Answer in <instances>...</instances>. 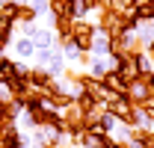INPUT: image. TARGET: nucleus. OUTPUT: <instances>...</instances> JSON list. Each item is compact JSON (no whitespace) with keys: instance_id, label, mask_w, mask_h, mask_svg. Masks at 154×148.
<instances>
[{"instance_id":"nucleus-8","label":"nucleus","mask_w":154,"mask_h":148,"mask_svg":"<svg viewBox=\"0 0 154 148\" xmlns=\"http://www.w3.org/2000/svg\"><path fill=\"white\" fill-rule=\"evenodd\" d=\"M33 45L36 48H54L57 45V36H54V30H48V27H36V33H33Z\"/></svg>"},{"instance_id":"nucleus-18","label":"nucleus","mask_w":154,"mask_h":148,"mask_svg":"<svg viewBox=\"0 0 154 148\" xmlns=\"http://www.w3.org/2000/svg\"><path fill=\"white\" fill-rule=\"evenodd\" d=\"M38 24H18V36H33Z\"/></svg>"},{"instance_id":"nucleus-15","label":"nucleus","mask_w":154,"mask_h":148,"mask_svg":"<svg viewBox=\"0 0 154 148\" xmlns=\"http://www.w3.org/2000/svg\"><path fill=\"white\" fill-rule=\"evenodd\" d=\"M33 59H36V65H42V68H48V59H51V48H36V54H33Z\"/></svg>"},{"instance_id":"nucleus-13","label":"nucleus","mask_w":154,"mask_h":148,"mask_svg":"<svg viewBox=\"0 0 154 148\" xmlns=\"http://www.w3.org/2000/svg\"><path fill=\"white\" fill-rule=\"evenodd\" d=\"M12 71H15V59H9V56L3 54L0 56V80H9Z\"/></svg>"},{"instance_id":"nucleus-14","label":"nucleus","mask_w":154,"mask_h":148,"mask_svg":"<svg viewBox=\"0 0 154 148\" xmlns=\"http://www.w3.org/2000/svg\"><path fill=\"white\" fill-rule=\"evenodd\" d=\"M71 3H74V21H77V18H89V15H92L89 0H71Z\"/></svg>"},{"instance_id":"nucleus-6","label":"nucleus","mask_w":154,"mask_h":148,"mask_svg":"<svg viewBox=\"0 0 154 148\" xmlns=\"http://www.w3.org/2000/svg\"><path fill=\"white\" fill-rule=\"evenodd\" d=\"M113 68V59L110 56H95L92 54V62H89V74L92 77H98V80H104V74Z\"/></svg>"},{"instance_id":"nucleus-17","label":"nucleus","mask_w":154,"mask_h":148,"mask_svg":"<svg viewBox=\"0 0 154 148\" xmlns=\"http://www.w3.org/2000/svg\"><path fill=\"white\" fill-rule=\"evenodd\" d=\"M30 6L36 9V15H45V12H51V3H48V0H30Z\"/></svg>"},{"instance_id":"nucleus-3","label":"nucleus","mask_w":154,"mask_h":148,"mask_svg":"<svg viewBox=\"0 0 154 148\" xmlns=\"http://www.w3.org/2000/svg\"><path fill=\"white\" fill-rule=\"evenodd\" d=\"M104 83H107V89L113 95H119V92H128V86H131V74H122V71H110L104 74Z\"/></svg>"},{"instance_id":"nucleus-21","label":"nucleus","mask_w":154,"mask_h":148,"mask_svg":"<svg viewBox=\"0 0 154 148\" xmlns=\"http://www.w3.org/2000/svg\"><path fill=\"white\" fill-rule=\"evenodd\" d=\"M27 148H45V145H38V142H30V145H27Z\"/></svg>"},{"instance_id":"nucleus-7","label":"nucleus","mask_w":154,"mask_h":148,"mask_svg":"<svg viewBox=\"0 0 154 148\" xmlns=\"http://www.w3.org/2000/svg\"><path fill=\"white\" fill-rule=\"evenodd\" d=\"M92 54L95 56H107L110 54V33L107 30H95V39H92Z\"/></svg>"},{"instance_id":"nucleus-1","label":"nucleus","mask_w":154,"mask_h":148,"mask_svg":"<svg viewBox=\"0 0 154 148\" xmlns=\"http://www.w3.org/2000/svg\"><path fill=\"white\" fill-rule=\"evenodd\" d=\"M95 30H98L95 21L77 18V21H74V30H71V39H65V42H71L77 51H83V54H92V39H95Z\"/></svg>"},{"instance_id":"nucleus-10","label":"nucleus","mask_w":154,"mask_h":148,"mask_svg":"<svg viewBox=\"0 0 154 148\" xmlns=\"http://www.w3.org/2000/svg\"><path fill=\"white\" fill-rule=\"evenodd\" d=\"M18 9H21L18 0H6V3H0V18L15 21V24H18Z\"/></svg>"},{"instance_id":"nucleus-2","label":"nucleus","mask_w":154,"mask_h":148,"mask_svg":"<svg viewBox=\"0 0 154 148\" xmlns=\"http://www.w3.org/2000/svg\"><path fill=\"white\" fill-rule=\"evenodd\" d=\"M54 74L48 71V68H42V65H33L30 68V89H36V92H48L51 86H54Z\"/></svg>"},{"instance_id":"nucleus-20","label":"nucleus","mask_w":154,"mask_h":148,"mask_svg":"<svg viewBox=\"0 0 154 148\" xmlns=\"http://www.w3.org/2000/svg\"><path fill=\"white\" fill-rule=\"evenodd\" d=\"M107 148H128L122 139H116V136H110V142H107Z\"/></svg>"},{"instance_id":"nucleus-19","label":"nucleus","mask_w":154,"mask_h":148,"mask_svg":"<svg viewBox=\"0 0 154 148\" xmlns=\"http://www.w3.org/2000/svg\"><path fill=\"white\" fill-rule=\"evenodd\" d=\"M142 51H145V56H148V62L154 65V42H148V45H145Z\"/></svg>"},{"instance_id":"nucleus-9","label":"nucleus","mask_w":154,"mask_h":148,"mask_svg":"<svg viewBox=\"0 0 154 148\" xmlns=\"http://www.w3.org/2000/svg\"><path fill=\"white\" fill-rule=\"evenodd\" d=\"M71 30H74V21L71 18H54V36H57V45L71 39Z\"/></svg>"},{"instance_id":"nucleus-5","label":"nucleus","mask_w":154,"mask_h":148,"mask_svg":"<svg viewBox=\"0 0 154 148\" xmlns=\"http://www.w3.org/2000/svg\"><path fill=\"white\" fill-rule=\"evenodd\" d=\"M12 51L18 54V59H33L36 45H33V39H30V36H18V39H12Z\"/></svg>"},{"instance_id":"nucleus-11","label":"nucleus","mask_w":154,"mask_h":148,"mask_svg":"<svg viewBox=\"0 0 154 148\" xmlns=\"http://www.w3.org/2000/svg\"><path fill=\"white\" fill-rule=\"evenodd\" d=\"M136 42H139V48H145L148 42H154V24H139L136 27Z\"/></svg>"},{"instance_id":"nucleus-16","label":"nucleus","mask_w":154,"mask_h":148,"mask_svg":"<svg viewBox=\"0 0 154 148\" xmlns=\"http://www.w3.org/2000/svg\"><path fill=\"white\" fill-rule=\"evenodd\" d=\"M15 92H12V83L9 80H0V101H12Z\"/></svg>"},{"instance_id":"nucleus-22","label":"nucleus","mask_w":154,"mask_h":148,"mask_svg":"<svg viewBox=\"0 0 154 148\" xmlns=\"http://www.w3.org/2000/svg\"><path fill=\"white\" fill-rule=\"evenodd\" d=\"M48 148H59V145H48Z\"/></svg>"},{"instance_id":"nucleus-4","label":"nucleus","mask_w":154,"mask_h":148,"mask_svg":"<svg viewBox=\"0 0 154 148\" xmlns=\"http://www.w3.org/2000/svg\"><path fill=\"white\" fill-rule=\"evenodd\" d=\"M65 68H68V62H65V56H62V48L54 45V48H51V59H48V71L54 74V77H62Z\"/></svg>"},{"instance_id":"nucleus-12","label":"nucleus","mask_w":154,"mask_h":148,"mask_svg":"<svg viewBox=\"0 0 154 148\" xmlns=\"http://www.w3.org/2000/svg\"><path fill=\"white\" fill-rule=\"evenodd\" d=\"M36 9L30 6V3H21V9H18V24H36Z\"/></svg>"}]
</instances>
